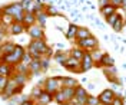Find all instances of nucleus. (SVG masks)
<instances>
[{"label":"nucleus","instance_id":"39448f33","mask_svg":"<svg viewBox=\"0 0 126 105\" xmlns=\"http://www.w3.org/2000/svg\"><path fill=\"white\" fill-rule=\"evenodd\" d=\"M42 88L50 95L56 94L57 91L62 89V76H49V78H46L42 84Z\"/></svg>","mask_w":126,"mask_h":105},{"label":"nucleus","instance_id":"7c9ffc66","mask_svg":"<svg viewBox=\"0 0 126 105\" xmlns=\"http://www.w3.org/2000/svg\"><path fill=\"white\" fill-rule=\"evenodd\" d=\"M45 12L47 13V16H59L57 9H56L55 6H52V4H47V6H45Z\"/></svg>","mask_w":126,"mask_h":105},{"label":"nucleus","instance_id":"49530a36","mask_svg":"<svg viewBox=\"0 0 126 105\" xmlns=\"http://www.w3.org/2000/svg\"><path fill=\"white\" fill-rule=\"evenodd\" d=\"M73 105H83V104H75V102H73Z\"/></svg>","mask_w":126,"mask_h":105},{"label":"nucleus","instance_id":"4468645a","mask_svg":"<svg viewBox=\"0 0 126 105\" xmlns=\"http://www.w3.org/2000/svg\"><path fill=\"white\" fill-rule=\"evenodd\" d=\"M79 86V81L73 76H62V88L76 89Z\"/></svg>","mask_w":126,"mask_h":105},{"label":"nucleus","instance_id":"f03ea898","mask_svg":"<svg viewBox=\"0 0 126 105\" xmlns=\"http://www.w3.org/2000/svg\"><path fill=\"white\" fill-rule=\"evenodd\" d=\"M0 10H1V13L12 16L15 22H19V23H22V22H23L24 12H23V9H22V6H20V3H19V1H15V3L6 4V6L0 7Z\"/></svg>","mask_w":126,"mask_h":105},{"label":"nucleus","instance_id":"1a4fd4ad","mask_svg":"<svg viewBox=\"0 0 126 105\" xmlns=\"http://www.w3.org/2000/svg\"><path fill=\"white\" fill-rule=\"evenodd\" d=\"M115 97H116V94H115L113 89H103L102 92L97 95L99 102L103 104V105H110L112 104V101L115 99Z\"/></svg>","mask_w":126,"mask_h":105},{"label":"nucleus","instance_id":"dca6fc26","mask_svg":"<svg viewBox=\"0 0 126 105\" xmlns=\"http://www.w3.org/2000/svg\"><path fill=\"white\" fill-rule=\"evenodd\" d=\"M0 75L6 76V78H12L15 75V66L4 63V62H0Z\"/></svg>","mask_w":126,"mask_h":105},{"label":"nucleus","instance_id":"72a5a7b5","mask_svg":"<svg viewBox=\"0 0 126 105\" xmlns=\"http://www.w3.org/2000/svg\"><path fill=\"white\" fill-rule=\"evenodd\" d=\"M40 65H42V72H45L47 71V68H49V65H50V58H40Z\"/></svg>","mask_w":126,"mask_h":105},{"label":"nucleus","instance_id":"79ce46f5","mask_svg":"<svg viewBox=\"0 0 126 105\" xmlns=\"http://www.w3.org/2000/svg\"><path fill=\"white\" fill-rule=\"evenodd\" d=\"M7 79H9V78H6V76H1V75H0V94L3 92V89H4V86H6Z\"/></svg>","mask_w":126,"mask_h":105},{"label":"nucleus","instance_id":"0eeeda50","mask_svg":"<svg viewBox=\"0 0 126 105\" xmlns=\"http://www.w3.org/2000/svg\"><path fill=\"white\" fill-rule=\"evenodd\" d=\"M26 33L29 35L32 41H37V39H46V35H45V29H42L39 24H33L30 27H27Z\"/></svg>","mask_w":126,"mask_h":105},{"label":"nucleus","instance_id":"a211bd4d","mask_svg":"<svg viewBox=\"0 0 126 105\" xmlns=\"http://www.w3.org/2000/svg\"><path fill=\"white\" fill-rule=\"evenodd\" d=\"M22 23L24 24V27H26V30H27V27H30V26H33V24H36V15L32 13V12H24L23 22H22Z\"/></svg>","mask_w":126,"mask_h":105},{"label":"nucleus","instance_id":"bb28decb","mask_svg":"<svg viewBox=\"0 0 126 105\" xmlns=\"http://www.w3.org/2000/svg\"><path fill=\"white\" fill-rule=\"evenodd\" d=\"M53 56H55V61H56V62H57L59 65H62V66H63L64 61L69 58V53H64L63 50H59V52H56Z\"/></svg>","mask_w":126,"mask_h":105},{"label":"nucleus","instance_id":"09e8293b","mask_svg":"<svg viewBox=\"0 0 126 105\" xmlns=\"http://www.w3.org/2000/svg\"><path fill=\"white\" fill-rule=\"evenodd\" d=\"M37 105H39V104H37Z\"/></svg>","mask_w":126,"mask_h":105},{"label":"nucleus","instance_id":"de8ad7c7","mask_svg":"<svg viewBox=\"0 0 126 105\" xmlns=\"http://www.w3.org/2000/svg\"><path fill=\"white\" fill-rule=\"evenodd\" d=\"M99 105H103V104H99Z\"/></svg>","mask_w":126,"mask_h":105},{"label":"nucleus","instance_id":"9b49d317","mask_svg":"<svg viewBox=\"0 0 126 105\" xmlns=\"http://www.w3.org/2000/svg\"><path fill=\"white\" fill-rule=\"evenodd\" d=\"M63 68H64V69H67L69 72H78V73H80V61H78V59H75V58L69 56L66 61H64Z\"/></svg>","mask_w":126,"mask_h":105},{"label":"nucleus","instance_id":"7ed1b4c3","mask_svg":"<svg viewBox=\"0 0 126 105\" xmlns=\"http://www.w3.org/2000/svg\"><path fill=\"white\" fill-rule=\"evenodd\" d=\"M26 53V49L20 45H16L15 50L10 53V55H4V56H0V62H4V63H9L12 66H16L22 62V58Z\"/></svg>","mask_w":126,"mask_h":105},{"label":"nucleus","instance_id":"c85d7f7f","mask_svg":"<svg viewBox=\"0 0 126 105\" xmlns=\"http://www.w3.org/2000/svg\"><path fill=\"white\" fill-rule=\"evenodd\" d=\"M45 6L40 0H32V13H37V12H42L45 10Z\"/></svg>","mask_w":126,"mask_h":105},{"label":"nucleus","instance_id":"c03bdc74","mask_svg":"<svg viewBox=\"0 0 126 105\" xmlns=\"http://www.w3.org/2000/svg\"><path fill=\"white\" fill-rule=\"evenodd\" d=\"M106 4H109V0H99V6H100V7L106 6Z\"/></svg>","mask_w":126,"mask_h":105},{"label":"nucleus","instance_id":"f257e3e1","mask_svg":"<svg viewBox=\"0 0 126 105\" xmlns=\"http://www.w3.org/2000/svg\"><path fill=\"white\" fill-rule=\"evenodd\" d=\"M26 52L29 55H32L33 59H40V58H43V56H46V58L53 56V49L46 43V39L30 41V43L26 48Z\"/></svg>","mask_w":126,"mask_h":105},{"label":"nucleus","instance_id":"20e7f679","mask_svg":"<svg viewBox=\"0 0 126 105\" xmlns=\"http://www.w3.org/2000/svg\"><path fill=\"white\" fill-rule=\"evenodd\" d=\"M23 88H24L23 85H17L13 78H9L7 84H6V86L3 89V92L0 94V97L3 98V99H12L15 95L20 94L23 91Z\"/></svg>","mask_w":126,"mask_h":105},{"label":"nucleus","instance_id":"58836bf2","mask_svg":"<svg viewBox=\"0 0 126 105\" xmlns=\"http://www.w3.org/2000/svg\"><path fill=\"white\" fill-rule=\"evenodd\" d=\"M32 62H33V58H32V55H29V53L26 52V53L23 55V58H22V62H20V63H23V65H26V66H29Z\"/></svg>","mask_w":126,"mask_h":105},{"label":"nucleus","instance_id":"b1692460","mask_svg":"<svg viewBox=\"0 0 126 105\" xmlns=\"http://www.w3.org/2000/svg\"><path fill=\"white\" fill-rule=\"evenodd\" d=\"M29 71L32 75H37L42 72V65H40V59H33V62L29 65Z\"/></svg>","mask_w":126,"mask_h":105},{"label":"nucleus","instance_id":"aec40b11","mask_svg":"<svg viewBox=\"0 0 126 105\" xmlns=\"http://www.w3.org/2000/svg\"><path fill=\"white\" fill-rule=\"evenodd\" d=\"M12 78L16 81L17 85H23V86H24V85H26V82L30 81L32 75H30V73H17V72H15V75H13Z\"/></svg>","mask_w":126,"mask_h":105},{"label":"nucleus","instance_id":"ddd939ff","mask_svg":"<svg viewBox=\"0 0 126 105\" xmlns=\"http://www.w3.org/2000/svg\"><path fill=\"white\" fill-rule=\"evenodd\" d=\"M96 68H109V66H115V59L110 56L109 53H103L99 62L94 63Z\"/></svg>","mask_w":126,"mask_h":105},{"label":"nucleus","instance_id":"423d86ee","mask_svg":"<svg viewBox=\"0 0 126 105\" xmlns=\"http://www.w3.org/2000/svg\"><path fill=\"white\" fill-rule=\"evenodd\" d=\"M76 45H78V48L83 49L85 52H92V50H94V49H97V46H99V41L92 35V36H89V38H86V39L76 41Z\"/></svg>","mask_w":126,"mask_h":105},{"label":"nucleus","instance_id":"9d476101","mask_svg":"<svg viewBox=\"0 0 126 105\" xmlns=\"http://www.w3.org/2000/svg\"><path fill=\"white\" fill-rule=\"evenodd\" d=\"M92 68H94V62L92 59V56H90V52H85V55H83L82 61H80V73L87 72Z\"/></svg>","mask_w":126,"mask_h":105},{"label":"nucleus","instance_id":"4c0bfd02","mask_svg":"<svg viewBox=\"0 0 126 105\" xmlns=\"http://www.w3.org/2000/svg\"><path fill=\"white\" fill-rule=\"evenodd\" d=\"M102 55H103V52H100V50H96V49L90 52V56H92V59H93V62H94V63L100 61V58H102Z\"/></svg>","mask_w":126,"mask_h":105},{"label":"nucleus","instance_id":"a18cd8bd","mask_svg":"<svg viewBox=\"0 0 126 105\" xmlns=\"http://www.w3.org/2000/svg\"><path fill=\"white\" fill-rule=\"evenodd\" d=\"M63 105H73V102H66V104H63Z\"/></svg>","mask_w":126,"mask_h":105},{"label":"nucleus","instance_id":"e433bc0d","mask_svg":"<svg viewBox=\"0 0 126 105\" xmlns=\"http://www.w3.org/2000/svg\"><path fill=\"white\" fill-rule=\"evenodd\" d=\"M123 26H125V22H123V16H122L116 23L112 26V27H113V30H115V32H120V30L123 29Z\"/></svg>","mask_w":126,"mask_h":105},{"label":"nucleus","instance_id":"a878e982","mask_svg":"<svg viewBox=\"0 0 126 105\" xmlns=\"http://www.w3.org/2000/svg\"><path fill=\"white\" fill-rule=\"evenodd\" d=\"M83 55H85V50H83V49H80V48H78V46L69 50V56L75 58V59H78V61H82Z\"/></svg>","mask_w":126,"mask_h":105},{"label":"nucleus","instance_id":"6e6552de","mask_svg":"<svg viewBox=\"0 0 126 105\" xmlns=\"http://www.w3.org/2000/svg\"><path fill=\"white\" fill-rule=\"evenodd\" d=\"M89 97V92L86 91V88H83L82 85H79L78 88L75 89V98H73V102L75 104H86V99Z\"/></svg>","mask_w":126,"mask_h":105},{"label":"nucleus","instance_id":"393cba45","mask_svg":"<svg viewBox=\"0 0 126 105\" xmlns=\"http://www.w3.org/2000/svg\"><path fill=\"white\" fill-rule=\"evenodd\" d=\"M116 12H118V10L113 7L112 4H106V6L100 7V15L105 16V19H106V17H109L110 15H113V13H116Z\"/></svg>","mask_w":126,"mask_h":105},{"label":"nucleus","instance_id":"c756f323","mask_svg":"<svg viewBox=\"0 0 126 105\" xmlns=\"http://www.w3.org/2000/svg\"><path fill=\"white\" fill-rule=\"evenodd\" d=\"M122 17V15L119 13V12H116V13H113V15H110L109 17H106V22H108V24H110V26H113V24L118 22L119 19Z\"/></svg>","mask_w":126,"mask_h":105},{"label":"nucleus","instance_id":"f704fd0d","mask_svg":"<svg viewBox=\"0 0 126 105\" xmlns=\"http://www.w3.org/2000/svg\"><path fill=\"white\" fill-rule=\"evenodd\" d=\"M42 91H43L42 85H40V84H37V85H36V86L33 88V91H32V95H30V97L33 98L34 101H36V98H37V97L40 95V92H42Z\"/></svg>","mask_w":126,"mask_h":105},{"label":"nucleus","instance_id":"f3484780","mask_svg":"<svg viewBox=\"0 0 126 105\" xmlns=\"http://www.w3.org/2000/svg\"><path fill=\"white\" fill-rule=\"evenodd\" d=\"M16 48V43L13 42H3L0 45V56H4V55H10Z\"/></svg>","mask_w":126,"mask_h":105},{"label":"nucleus","instance_id":"6ab92c4d","mask_svg":"<svg viewBox=\"0 0 126 105\" xmlns=\"http://www.w3.org/2000/svg\"><path fill=\"white\" fill-rule=\"evenodd\" d=\"M52 101H53V95L47 94L46 91H42L40 95L36 98V102H37L39 105H49Z\"/></svg>","mask_w":126,"mask_h":105},{"label":"nucleus","instance_id":"412c9836","mask_svg":"<svg viewBox=\"0 0 126 105\" xmlns=\"http://www.w3.org/2000/svg\"><path fill=\"white\" fill-rule=\"evenodd\" d=\"M34 15H36V24H39L42 29H45L46 27V23H47V19H49L47 13L45 10H42V12H37Z\"/></svg>","mask_w":126,"mask_h":105},{"label":"nucleus","instance_id":"cd10ccee","mask_svg":"<svg viewBox=\"0 0 126 105\" xmlns=\"http://www.w3.org/2000/svg\"><path fill=\"white\" fill-rule=\"evenodd\" d=\"M78 27H79V26H76L75 23H70V24H69V27H67V32H66V38H67L69 41H72V39H75V38H76Z\"/></svg>","mask_w":126,"mask_h":105},{"label":"nucleus","instance_id":"f8f14e48","mask_svg":"<svg viewBox=\"0 0 126 105\" xmlns=\"http://www.w3.org/2000/svg\"><path fill=\"white\" fill-rule=\"evenodd\" d=\"M103 73L108 78V81L112 82L113 85H119V79H118V72L115 66H109V68H103Z\"/></svg>","mask_w":126,"mask_h":105},{"label":"nucleus","instance_id":"2eb2a0df","mask_svg":"<svg viewBox=\"0 0 126 105\" xmlns=\"http://www.w3.org/2000/svg\"><path fill=\"white\" fill-rule=\"evenodd\" d=\"M26 32V27H24L23 23H19V22H13V23L9 26V33L13 35V36H17V35H22V33Z\"/></svg>","mask_w":126,"mask_h":105},{"label":"nucleus","instance_id":"c9c22d12","mask_svg":"<svg viewBox=\"0 0 126 105\" xmlns=\"http://www.w3.org/2000/svg\"><path fill=\"white\" fill-rule=\"evenodd\" d=\"M99 104H100V102H99V98L96 97V95H89L85 105H99Z\"/></svg>","mask_w":126,"mask_h":105},{"label":"nucleus","instance_id":"a19ab883","mask_svg":"<svg viewBox=\"0 0 126 105\" xmlns=\"http://www.w3.org/2000/svg\"><path fill=\"white\" fill-rule=\"evenodd\" d=\"M110 105H125V101H123V98L119 97V95H116L115 97V99L112 101V104Z\"/></svg>","mask_w":126,"mask_h":105},{"label":"nucleus","instance_id":"473e14b6","mask_svg":"<svg viewBox=\"0 0 126 105\" xmlns=\"http://www.w3.org/2000/svg\"><path fill=\"white\" fill-rule=\"evenodd\" d=\"M23 12H32V0H20L19 1Z\"/></svg>","mask_w":126,"mask_h":105},{"label":"nucleus","instance_id":"5701e85b","mask_svg":"<svg viewBox=\"0 0 126 105\" xmlns=\"http://www.w3.org/2000/svg\"><path fill=\"white\" fill-rule=\"evenodd\" d=\"M60 94H62L64 102H73V98H75V89L62 88L60 89Z\"/></svg>","mask_w":126,"mask_h":105},{"label":"nucleus","instance_id":"ea45409f","mask_svg":"<svg viewBox=\"0 0 126 105\" xmlns=\"http://www.w3.org/2000/svg\"><path fill=\"white\" fill-rule=\"evenodd\" d=\"M126 0H109V4H112L113 7L118 10L119 7H122L123 6V3H125Z\"/></svg>","mask_w":126,"mask_h":105},{"label":"nucleus","instance_id":"37998d69","mask_svg":"<svg viewBox=\"0 0 126 105\" xmlns=\"http://www.w3.org/2000/svg\"><path fill=\"white\" fill-rule=\"evenodd\" d=\"M20 105H37V102L33 98H27V99H24L23 102H20Z\"/></svg>","mask_w":126,"mask_h":105},{"label":"nucleus","instance_id":"2f4dec72","mask_svg":"<svg viewBox=\"0 0 126 105\" xmlns=\"http://www.w3.org/2000/svg\"><path fill=\"white\" fill-rule=\"evenodd\" d=\"M7 33H9V27H6V26H3L0 23V45L6 41V35Z\"/></svg>","mask_w":126,"mask_h":105},{"label":"nucleus","instance_id":"4be33fe9","mask_svg":"<svg viewBox=\"0 0 126 105\" xmlns=\"http://www.w3.org/2000/svg\"><path fill=\"white\" fill-rule=\"evenodd\" d=\"M89 36H92L90 30L85 27V26H79L78 27V32H76V41H82V39H86Z\"/></svg>","mask_w":126,"mask_h":105}]
</instances>
